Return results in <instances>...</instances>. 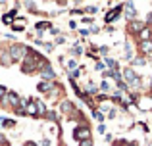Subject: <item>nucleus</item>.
<instances>
[{
  "instance_id": "1",
  "label": "nucleus",
  "mask_w": 152,
  "mask_h": 146,
  "mask_svg": "<svg viewBox=\"0 0 152 146\" xmlns=\"http://www.w3.org/2000/svg\"><path fill=\"white\" fill-rule=\"evenodd\" d=\"M27 46L25 44H12L10 46V50H8V54H10V58H12V64H15V62H23V58L27 56Z\"/></svg>"
},
{
  "instance_id": "2",
  "label": "nucleus",
  "mask_w": 152,
  "mask_h": 146,
  "mask_svg": "<svg viewBox=\"0 0 152 146\" xmlns=\"http://www.w3.org/2000/svg\"><path fill=\"white\" fill-rule=\"evenodd\" d=\"M73 139L79 140V142H81V140H89V139H91V129L85 127V125H79V127H75Z\"/></svg>"
},
{
  "instance_id": "3",
  "label": "nucleus",
  "mask_w": 152,
  "mask_h": 146,
  "mask_svg": "<svg viewBox=\"0 0 152 146\" xmlns=\"http://www.w3.org/2000/svg\"><path fill=\"white\" fill-rule=\"evenodd\" d=\"M19 100H21V98H19V94H18V92H6V96L2 98V102H4V104L12 106L14 110L19 106Z\"/></svg>"
},
{
  "instance_id": "4",
  "label": "nucleus",
  "mask_w": 152,
  "mask_h": 146,
  "mask_svg": "<svg viewBox=\"0 0 152 146\" xmlns=\"http://www.w3.org/2000/svg\"><path fill=\"white\" fill-rule=\"evenodd\" d=\"M41 77L42 79H45V81H52V79H54L56 77V73H54V69H52L50 68V64H48V62H46V64L45 65H42V68H41Z\"/></svg>"
},
{
  "instance_id": "5",
  "label": "nucleus",
  "mask_w": 152,
  "mask_h": 146,
  "mask_svg": "<svg viewBox=\"0 0 152 146\" xmlns=\"http://www.w3.org/2000/svg\"><path fill=\"white\" fill-rule=\"evenodd\" d=\"M121 10H123V4H119V6H115V8H114L112 12H108V14H106V17H104V21H106V23H112V21H114V19L118 17L119 14H121Z\"/></svg>"
},
{
  "instance_id": "6",
  "label": "nucleus",
  "mask_w": 152,
  "mask_h": 146,
  "mask_svg": "<svg viewBox=\"0 0 152 146\" xmlns=\"http://www.w3.org/2000/svg\"><path fill=\"white\" fill-rule=\"evenodd\" d=\"M139 52L141 54H152V38L139 42Z\"/></svg>"
},
{
  "instance_id": "7",
  "label": "nucleus",
  "mask_w": 152,
  "mask_h": 146,
  "mask_svg": "<svg viewBox=\"0 0 152 146\" xmlns=\"http://www.w3.org/2000/svg\"><path fill=\"white\" fill-rule=\"evenodd\" d=\"M52 86H56V85H52V83H48V81H41V83H39V86H37V89H39V92H50V90H52Z\"/></svg>"
},
{
  "instance_id": "8",
  "label": "nucleus",
  "mask_w": 152,
  "mask_h": 146,
  "mask_svg": "<svg viewBox=\"0 0 152 146\" xmlns=\"http://www.w3.org/2000/svg\"><path fill=\"white\" fill-rule=\"evenodd\" d=\"M125 6H127V10H125V17H127V19H133L135 15H137V10H135L133 2H127Z\"/></svg>"
},
{
  "instance_id": "9",
  "label": "nucleus",
  "mask_w": 152,
  "mask_h": 146,
  "mask_svg": "<svg viewBox=\"0 0 152 146\" xmlns=\"http://www.w3.org/2000/svg\"><path fill=\"white\" fill-rule=\"evenodd\" d=\"M60 110H62L64 113H71V112H75V110H73V104H71L69 100H64V102H62V106H60Z\"/></svg>"
},
{
  "instance_id": "10",
  "label": "nucleus",
  "mask_w": 152,
  "mask_h": 146,
  "mask_svg": "<svg viewBox=\"0 0 152 146\" xmlns=\"http://www.w3.org/2000/svg\"><path fill=\"white\" fill-rule=\"evenodd\" d=\"M123 77H125V79H127L129 83H133L135 79H137V73H135V71H133L131 68H127V69H123Z\"/></svg>"
},
{
  "instance_id": "11",
  "label": "nucleus",
  "mask_w": 152,
  "mask_h": 146,
  "mask_svg": "<svg viewBox=\"0 0 152 146\" xmlns=\"http://www.w3.org/2000/svg\"><path fill=\"white\" fill-rule=\"evenodd\" d=\"M0 64L2 65H10L12 64V58H10V54H8V50H2V54H0Z\"/></svg>"
},
{
  "instance_id": "12",
  "label": "nucleus",
  "mask_w": 152,
  "mask_h": 146,
  "mask_svg": "<svg viewBox=\"0 0 152 146\" xmlns=\"http://www.w3.org/2000/svg\"><path fill=\"white\" fill-rule=\"evenodd\" d=\"M142 29H145V23H142V21H131V31H135V33H141Z\"/></svg>"
},
{
  "instance_id": "13",
  "label": "nucleus",
  "mask_w": 152,
  "mask_h": 146,
  "mask_svg": "<svg viewBox=\"0 0 152 146\" xmlns=\"http://www.w3.org/2000/svg\"><path fill=\"white\" fill-rule=\"evenodd\" d=\"M139 37H141V41H148V37H150V29H148V27H145V29L139 33Z\"/></svg>"
},
{
  "instance_id": "14",
  "label": "nucleus",
  "mask_w": 152,
  "mask_h": 146,
  "mask_svg": "<svg viewBox=\"0 0 152 146\" xmlns=\"http://www.w3.org/2000/svg\"><path fill=\"white\" fill-rule=\"evenodd\" d=\"M14 125H15V121H14V119H2V127L10 129V127H14Z\"/></svg>"
},
{
  "instance_id": "15",
  "label": "nucleus",
  "mask_w": 152,
  "mask_h": 146,
  "mask_svg": "<svg viewBox=\"0 0 152 146\" xmlns=\"http://www.w3.org/2000/svg\"><path fill=\"white\" fill-rule=\"evenodd\" d=\"M93 117L98 121V123H102V121H104V113L102 112H93Z\"/></svg>"
},
{
  "instance_id": "16",
  "label": "nucleus",
  "mask_w": 152,
  "mask_h": 146,
  "mask_svg": "<svg viewBox=\"0 0 152 146\" xmlns=\"http://www.w3.org/2000/svg\"><path fill=\"white\" fill-rule=\"evenodd\" d=\"M100 90H104V92H106V90H110V83H108V79H104V81L100 83Z\"/></svg>"
},
{
  "instance_id": "17",
  "label": "nucleus",
  "mask_w": 152,
  "mask_h": 146,
  "mask_svg": "<svg viewBox=\"0 0 152 146\" xmlns=\"http://www.w3.org/2000/svg\"><path fill=\"white\" fill-rule=\"evenodd\" d=\"M106 65H108V68H112V69L118 68V64H115V62L112 60V58H106Z\"/></svg>"
},
{
  "instance_id": "18",
  "label": "nucleus",
  "mask_w": 152,
  "mask_h": 146,
  "mask_svg": "<svg viewBox=\"0 0 152 146\" xmlns=\"http://www.w3.org/2000/svg\"><path fill=\"white\" fill-rule=\"evenodd\" d=\"M131 64H133V65H145L146 60H142V58H137V60H131Z\"/></svg>"
},
{
  "instance_id": "19",
  "label": "nucleus",
  "mask_w": 152,
  "mask_h": 146,
  "mask_svg": "<svg viewBox=\"0 0 152 146\" xmlns=\"http://www.w3.org/2000/svg\"><path fill=\"white\" fill-rule=\"evenodd\" d=\"M115 86H118L119 90H125V89H129V86H127V83H125V81H119V83H118V85H115Z\"/></svg>"
},
{
  "instance_id": "20",
  "label": "nucleus",
  "mask_w": 152,
  "mask_h": 146,
  "mask_svg": "<svg viewBox=\"0 0 152 146\" xmlns=\"http://www.w3.org/2000/svg\"><path fill=\"white\" fill-rule=\"evenodd\" d=\"M89 92H91V94H96V92H98V86H94L93 83H89Z\"/></svg>"
},
{
  "instance_id": "21",
  "label": "nucleus",
  "mask_w": 152,
  "mask_h": 146,
  "mask_svg": "<svg viewBox=\"0 0 152 146\" xmlns=\"http://www.w3.org/2000/svg\"><path fill=\"white\" fill-rule=\"evenodd\" d=\"M6 92H8V90H6V86H4V85H0V102H2V98H4V96H6Z\"/></svg>"
},
{
  "instance_id": "22",
  "label": "nucleus",
  "mask_w": 152,
  "mask_h": 146,
  "mask_svg": "<svg viewBox=\"0 0 152 146\" xmlns=\"http://www.w3.org/2000/svg\"><path fill=\"white\" fill-rule=\"evenodd\" d=\"M131 86H133V89H141V79L137 77V79H135L133 83H131Z\"/></svg>"
},
{
  "instance_id": "23",
  "label": "nucleus",
  "mask_w": 152,
  "mask_h": 146,
  "mask_svg": "<svg viewBox=\"0 0 152 146\" xmlns=\"http://www.w3.org/2000/svg\"><path fill=\"white\" fill-rule=\"evenodd\" d=\"M79 146H93V140H81V142H79Z\"/></svg>"
},
{
  "instance_id": "24",
  "label": "nucleus",
  "mask_w": 152,
  "mask_h": 146,
  "mask_svg": "<svg viewBox=\"0 0 152 146\" xmlns=\"http://www.w3.org/2000/svg\"><path fill=\"white\" fill-rule=\"evenodd\" d=\"M96 10H98L96 6H89V8H87L85 12H89V14H96Z\"/></svg>"
},
{
  "instance_id": "25",
  "label": "nucleus",
  "mask_w": 152,
  "mask_h": 146,
  "mask_svg": "<svg viewBox=\"0 0 152 146\" xmlns=\"http://www.w3.org/2000/svg\"><path fill=\"white\" fill-rule=\"evenodd\" d=\"M0 142H2V146H10V142H8V139H6V137H2V135H0Z\"/></svg>"
},
{
  "instance_id": "26",
  "label": "nucleus",
  "mask_w": 152,
  "mask_h": 146,
  "mask_svg": "<svg viewBox=\"0 0 152 146\" xmlns=\"http://www.w3.org/2000/svg\"><path fill=\"white\" fill-rule=\"evenodd\" d=\"M75 65H77V64H75V60H69V62H67V68H69V69H75Z\"/></svg>"
},
{
  "instance_id": "27",
  "label": "nucleus",
  "mask_w": 152,
  "mask_h": 146,
  "mask_svg": "<svg viewBox=\"0 0 152 146\" xmlns=\"http://www.w3.org/2000/svg\"><path fill=\"white\" fill-rule=\"evenodd\" d=\"M25 6H27V8H29V10H31V12H37V10H35V4H33V2H27V4H25Z\"/></svg>"
},
{
  "instance_id": "28",
  "label": "nucleus",
  "mask_w": 152,
  "mask_h": 146,
  "mask_svg": "<svg viewBox=\"0 0 152 146\" xmlns=\"http://www.w3.org/2000/svg\"><path fill=\"white\" fill-rule=\"evenodd\" d=\"M73 52H75V54H81V52H83V48H81V46H75Z\"/></svg>"
},
{
  "instance_id": "29",
  "label": "nucleus",
  "mask_w": 152,
  "mask_h": 146,
  "mask_svg": "<svg viewBox=\"0 0 152 146\" xmlns=\"http://www.w3.org/2000/svg\"><path fill=\"white\" fill-rule=\"evenodd\" d=\"M12 29H15V31H23V25H12Z\"/></svg>"
},
{
  "instance_id": "30",
  "label": "nucleus",
  "mask_w": 152,
  "mask_h": 146,
  "mask_svg": "<svg viewBox=\"0 0 152 146\" xmlns=\"http://www.w3.org/2000/svg\"><path fill=\"white\" fill-rule=\"evenodd\" d=\"M62 42H66V41H64V37H58V38H56V44H62Z\"/></svg>"
},
{
  "instance_id": "31",
  "label": "nucleus",
  "mask_w": 152,
  "mask_h": 146,
  "mask_svg": "<svg viewBox=\"0 0 152 146\" xmlns=\"http://www.w3.org/2000/svg\"><path fill=\"white\" fill-rule=\"evenodd\" d=\"M48 119H52V121L56 119V113H54V112H50V113H48Z\"/></svg>"
},
{
  "instance_id": "32",
  "label": "nucleus",
  "mask_w": 152,
  "mask_h": 146,
  "mask_svg": "<svg viewBox=\"0 0 152 146\" xmlns=\"http://www.w3.org/2000/svg\"><path fill=\"white\" fill-rule=\"evenodd\" d=\"M42 146H50V140L48 139H42Z\"/></svg>"
},
{
  "instance_id": "33",
  "label": "nucleus",
  "mask_w": 152,
  "mask_h": 146,
  "mask_svg": "<svg viewBox=\"0 0 152 146\" xmlns=\"http://www.w3.org/2000/svg\"><path fill=\"white\" fill-rule=\"evenodd\" d=\"M25 146H37L35 142H25Z\"/></svg>"
},
{
  "instance_id": "34",
  "label": "nucleus",
  "mask_w": 152,
  "mask_h": 146,
  "mask_svg": "<svg viewBox=\"0 0 152 146\" xmlns=\"http://www.w3.org/2000/svg\"><path fill=\"white\" fill-rule=\"evenodd\" d=\"M150 89H152V79H150Z\"/></svg>"
},
{
  "instance_id": "35",
  "label": "nucleus",
  "mask_w": 152,
  "mask_h": 146,
  "mask_svg": "<svg viewBox=\"0 0 152 146\" xmlns=\"http://www.w3.org/2000/svg\"><path fill=\"white\" fill-rule=\"evenodd\" d=\"M0 54H2V50H0Z\"/></svg>"
}]
</instances>
